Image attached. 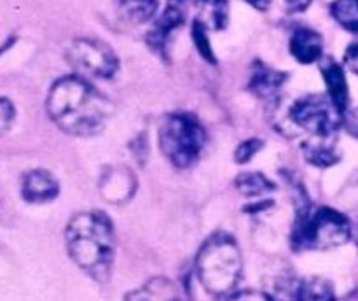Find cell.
I'll list each match as a JSON object with an SVG mask.
<instances>
[{
	"label": "cell",
	"instance_id": "6da1fadb",
	"mask_svg": "<svg viewBox=\"0 0 358 301\" xmlns=\"http://www.w3.org/2000/svg\"><path fill=\"white\" fill-rule=\"evenodd\" d=\"M49 118L73 136H94L110 115L107 98L84 77L65 76L51 86L45 100Z\"/></svg>",
	"mask_w": 358,
	"mask_h": 301
},
{
	"label": "cell",
	"instance_id": "7a4b0ae2",
	"mask_svg": "<svg viewBox=\"0 0 358 301\" xmlns=\"http://www.w3.org/2000/svg\"><path fill=\"white\" fill-rule=\"evenodd\" d=\"M65 241L69 255L80 270L98 282H107L115 258L114 224L107 214H76L66 224Z\"/></svg>",
	"mask_w": 358,
	"mask_h": 301
},
{
	"label": "cell",
	"instance_id": "3957f363",
	"mask_svg": "<svg viewBox=\"0 0 358 301\" xmlns=\"http://www.w3.org/2000/svg\"><path fill=\"white\" fill-rule=\"evenodd\" d=\"M243 273V258L238 241L231 234H212L196 255V275L203 289L213 298L234 294Z\"/></svg>",
	"mask_w": 358,
	"mask_h": 301
},
{
	"label": "cell",
	"instance_id": "277c9868",
	"mask_svg": "<svg viewBox=\"0 0 358 301\" xmlns=\"http://www.w3.org/2000/svg\"><path fill=\"white\" fill-rule=\"evenodd\" d=\"M352 238V223L339 210L303 206L297 212L290 244L296 251H327L345 245Z\"/></svg>",
	"mask_w": 358,
	"mask_h": 301
},
{
	"label": "cell",
	"instance_id": "5b68a950",
	"mask_svg": "<svg viewBox=\"0 0 358 301\" xmlns=\"http://www.w3.org/2000/svg\"><path fill=\"white\" fill-rule=\"evenodd\" d=\"M159 149L175 168L192 167L201 156L206 132L201 122L187 112L168 114L159 125Z\"/></svg>",
	"mask_w": 358,
	"mask_h": 301
},
{
	"label": "cell",
	"instance_id": "8992f818",
	"mask_svg": "<svg viewBox=\"0 0 358 301\" xmlns=\"http://www.w3.org/2000/svg\"><path fill=\"white\" fill-rule=\"evenodd\" d=\"M343 115L329 94H306L290 108V119L296 126L318 139H334L343 126Z\"/></svg>",
	"mask_w": 358,
	"mask_h": 301
},
{
	"label": "cell",
	"instance_id": "52a82bcc",
	"mask_svg": "<svg viewBox=\"0 0 358 301\" xmlns=\"http://www.w3.org/2000/svg\"><path fill=\"white\" fill-rule=\"evenodd\" d=\"M66 62L84 79H112L119 70L114 49L100 38H76L66 49Z\"/></svg>",
	"mask_w": 358,
	"mask_h": 301
},
{
	"label": "cell",
	"instance_id": "ba28073f",
	"mask_svg": "<svg viewBox=\"0 0 358 301\" xmlns=\"http://www.w3.org/2000/svg\"><path fill=\"white\" fill-rule=\"evenodd\" d=\"M185 14L187 10L182 7L168 4L166 9L163 10L159 18L152 23L149 34H147V44L150 49L157 52V55H164L168 49V42H170L171 35L175 34L177 28H180L185 21Z\"/></svg>",
	"mask_w": 358,
	"mask_h": 301
},
{
	"label": "cell",
	"instance_id": "9c48e42d",
	"mask_svg": "<svg viewBox=\"0 0 358 301\" xmlns=\"http://www.w3.org/2000/svg\"><path fill=\"white\" fill-rule=\"evenodd\" d=\"M287 80V74L266 63H254L248 79V91L262 102H275Z\"/></svg>",
	"mask_w": 358,
	"mask_h": 301
},
{
	"label": "cell",
	"instance_id": "30bf717a",
	"mask_svg": "<svg viewBox=\"0 0 358 301\" xmlns=\"http://www.w3.org/2000/svg\"><path fill=\"white\" fill-rule=\"evenodd\" d=\"M59 184L55 175L42 168L27 172L21 181V196L28 203H48L58 196Z\"/></svg>",
	"mask_w": 358,
	"mask_h": 301
},
{
	"label": "cell",
	"instance_id": "8fae6325",
	"mask_svg": "<svg viewBox=\"0 0 358 301\" xmlns=\"http://www.w3.org/2000/svg\"><path fill=\"white\" fill-rule=\"evenodd\" d=\"M290 55L299 63L310 65L322 59L324 55V38L313 28H297L289 42Z\"/></svg>",
	"mask_w": 358,
	"mask_h": 301
},
{
	"label": "cell",
	"instance_id": "7c38bea8",
	"mask_svg": "<svg viewBox=\"0 0 358 301\" xmlns=\"http://www.w3.org/2000/svg\"><path fill=\"white\" fill-rule=\"evenodd\" d=\"M124 301H182V290L173 280L166 276H154L138 289L131 290Z\"/></svg>",
	"mask_w": 358,
	"mask_h": 301
},
{
	"label": "cell",
	"instance_id": "4fadbf2b",
	"mask_svg": "<svg viewBox=\"0 0 358 301\" xmlns=\"http://www.w3.org/2000/svg\"><path fill=\"white\" fill-rule=\"evenodd\" d=\"M320 72L324 76L325 88H327V94L341 112H346L350 104V88L348 80H346L345 69L334 59H325L320 63Z\"/></svg>",
	"mask_w": 358,
	"mask_h": 301
},
{
	"label": "cell",
	"instance_id": "5bb4252c",
	"mask_svg": "<svg viewBox=\"0 0 358 301\" xmlns=\"http://www.w3.org/2000/svg\"><path fill=\"white\" fill-rule=\"evenodd\" d=\"M101 195L110 203H122L135 192V178L126 170H110L100 184Z\"/></svg>",
	"mask_w": 358,
	"mask_h": 301
},
{
	"label": "cell",
	"instance_id": "9a60e30c",
	"mask_svg": "<svg viewBox=\"0 0 358 301\" xmlns=\"http://www.w3.org/2000/svg\"><path fill=\"white\" fill-rule=\"evenodd\" d=\"M304 160L310 164L318 168H329L334 167L341 160V154L338 153L334 139H318L304 144Z\"/></svg>",
	"mask_w": 358,
	"mask_h": 301
},
{
	"label": "cell",
	"instance_id": "2e32d148",
	"mask_svg": "<svg viewBox=\"0 0 358 301\" xmlns=\"http://www.w3.org/2000/svg\"><path fill=\"white\" fill-rule=\"evenodd\" d=\"M159 0H117V13L131 24H143L156 16Z\"/></svg>",
	"mask_w": 358,
	"mask_h": 301
},
{
	"label": "cell",
	"instance_id": "e0dca14e",
	"mask_svg": "<svg viewBox=\"0 0 358 301\" xmlns=\"http://www.w3.org/2000/svg\"><path fill=\"white\" fill-rule=\"evenodd\" d=\"M238 191L247 198H259V196H266L276 189L275 182L268 177V175L261 174V172H243L234 181Z\"/></svg>",
	"mask_w": 358,
	"mask_h": 301
},
{
	"label": "cell",
	"instance_id": "ac0fdd59",
	"mask_svg": "<svg viewBox=\"0 0 358 301\" xmlns=\"http://www.w3.org/2000/svg\"><path fill=\"white\" fill-rule=\"evenodd\" d=\"M297 301H338L334 287L324 279L303 280Z\"/></svg>",
	"mask_w": 358,
	"mask_h": 301
},
{
	"label": "cell",
	"instance_id": "d6986e66",
	"mask_svg": "<svg viewBox=\"0 0 358 301\" xmlns=\"http://www.w3.org/2000/svg\"><path fill=\"white\" fill-rule=\"evenodd\" d=\"M331 14L345 30L358 34V0H336L331 6Z\"/></svg>",
	"mask_w": 358,
	"mask_h": 301
},
{
	"label": "cell",
	"instance_id": "ffe728a7",
	"mask_svg": "<svg viewBox=\"0 0 358 301\" xmlns=\"http://www.w3.org/2000/svg\"><path fill=\"white\" fill-rule=\"evenodd\" d=\"M208 30L210 28L206 27L205 21L201 18L192 21V42H194L196 49H198L199 55L206 59L208 63H215V55H213L212 44H210V37H208Z\"/></svg>",
	"mask_w": 358,
	"mask_h": 301
},
{
	"label": "cell",
	"instance_id": "44dd1931",
	"mask_svg": "<svg viewBox=\"0 0 358 301\" xmlns=\"http://www.w3.org/2000/svg\"><path fill=\"white\" fill-rule=\"evenodd\" d=\"M206 18L208 20H203L208 28H215V30H222L226 28L227 20H229V4L227 0H208L205 4Z\"/></svg>",
	"mask_w": 358,
	"mask_h": 301
},
{
	"label": "cell",
	"instance_id": "7402d4cb",
	"mask_svg": "<svg viewBox=\"0 0 358 301\" xmlns=\"http://www.w3.org/2000/svg\"><path fill=\"white\" fill-rule=\"evenodd\" d=\"M262 147H264V142H262L261 139H257V136L243 140V142L234 149V161L240 164L248 163V161H252L259 153H261Z\"/></svg>",
	"mask_w": 358,
	"mask_h": 301
},
{
	"label": "cell",
	"instance_id": "603a6c76",
	"mask_svg": "<svg viewBox=\"0 0 358 301\" xmlns=\"http://www.w3.org/2000/svg\"><path fill=\"white\" fill-rule=\"evenodd\" d=\"M16 119V107L13 102L6 97H0V135L6 133L13 126Z\"/></svg>",
	"mask_w": 358,
	"mask_h": 301
},
{
	"label": "cell",
	"instance_id": "cb8c5ba5",
	"mask_svg": "<svg viewBox=\"0 0 358 301\" xmlns=\"http://www.w3.org/2000/svg\"><path fill=\"white\" fill-rule=\"evenodd\" d=\"M227 301H273V298L262 290H240L231 294Z\"/></svg>",
	"mask_w": 358,
	"mask_h": 301
},
{
	"label": "cell",
	"instance_id": "d4e9b609",
	"mask_svg": "<svg viewBox=\"0 0 358 301\" xmlns=\"http://www.w3.org/2000/svg\"><path fill=\"white\" fill-rule=\"evenodd\" d=\"M345 66L358 76V42L357 44H350L345 51Z\"/></svg>",
	"mask_w": 358,
	"mask_h": 301
},
{
	"label": "cell",
	"instance_id": "484cf974",
	"mask_svg": "<svg viewBox=\"0 0 358 301\" xmlns=\"http://www.w3.org/2000/svg\"><path fill=\"white\" fill-rule=\"evenodd\" d=\"M289 7V10L292 13H301V10H306L308 6L311 4V0H283Z\"/></svg>",
	"mask_w": 358,
	"mask_h": 301
},
{
	"label": "cell",
	"instance_id": "4316f807",
	"mask_svg": "<svg viewBox=\"0 0 358 301\" xmlns=\"http://www.w3.org/2000/svg\"><path fill=\"white\" fill-rule=\"evenodd\" d=\"M208 0H168V4H173V6L182 7V9L187 10L189 7H203Z\"/></svg>",
	"mask_w": 358,
	"mask_h": 301
},
{
	"label": "cell",
	"instance_id": "83f0119b",
	"mask_svg": "<svg viewBox=\"0 0 358 301\" xmlns=\"http://www.w3.org/2000/svg\"><path fill=\"white\" fill-rule=\"evenodd\" d=\"M243 2L250 4L252 7H255L259 10H266L269 7V4H271V0H243Z\"/></svg>",
	"mask_w": 358,
	"mask_h": 301
}]
</instances>
